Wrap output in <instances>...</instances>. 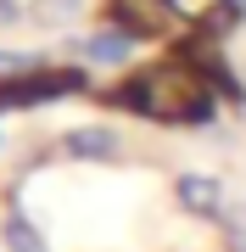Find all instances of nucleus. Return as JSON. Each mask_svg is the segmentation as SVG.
<instances>
[{"label": "nucleus", "mask_w": 246, "mask_h": 252, "mask_svg": "<svg viewBox=\"0 0 246 252\" xmlns=\"http://www.w3.org/2000/svg\"><path fill=\"white\" fill-rule=\"evenodd\" d=\"M95 101L118 107V112H135V118H151V124H213V112H219V90L201 79V67L185 51L118 79Z\"/></svg>", "instance_id": "obj_1"}, {"label": "nucleus", "mask_w": 246, "mask_h": 252, "mask_svg": "<svg viewBox=\"0 0 246 252\" xmlns=\"http://www.w3.org/2000/svg\"><path fill=\"white\" fill-rule=\"evenodd\" d=\"M90 90V67L79 62H34L28 73L0 79V112H28V107H51V101L84 95Z\"/></svg>", "instance_id": "obj_2"}, {"label": "nucleus", "mask_w": 246, "mask_h": 252, "mask_svg": "<svg viewBox=\"0 0 246 252\" xmlns=\"http://www.w3.org/2000/svg\"><path fill=\"white\" fill-rule=\"evenodd\" d=\"M168 11H173L179 28H191V34H201V39H224L229 28L246 23L241 0H168Z\"/></svg>", "instance_id": "obj_3"}, {"label": "nucleus", "mask_w": 246, "mask_h": 252, "mask_svg": "<svg viewBox=\"0 0 246 252\" xmlns=\"http://www.w3.org/2000/svg\"><path fill=\"white\" fill-rule=\"evenodd\" d=\"M129 51H135V34H123L118 23H101V28H90V34H79L67 45V56L79 67H123Z\"/></svg>", "instance_id": "obj_4"}, {"label": "nucleus", "mask_w": 246, "mask_h": 252, "mask_svg": "<svg viewBox=\"0 0 246 252\" xmlns=\"http://www.w3.org/2000/svg\"><path fill=\"white\" fill-rule=\"evenodd\" d=\"M173 202H179L191 219H213V224H219V219L229 213L224 180H219V174H196V168H185L179 180H173Z\"/></svg>", "instance_id": "obj_5"}, {"label": "nucleus", "mask_w": 246, "mask_h": 252, "mask_svg": "<svg viewBox=\"0 0 246 252\" xmlns=\"http://www.w3.org/2000/svg\"><path fill=\"white\" fill-rule=\"evenodd\" d=\"M62 152L79 157V162H118L123 157V135L107 129V124H79V129L62 135Z\"/></svg>", "instance_id": "obj_6"}, {"label": "nucleus", "mask_w": 246, "mask_h": 252, "mask_svg": "<svg viewBox=\"0 0 246 252\" xmlns=\"http://www.w3.org/2000/svg\"><path fill=\"white\" fill-rule=\"evenodd\" d=\"M84 11H90V0H28V23H34V28H51V34L79 28Z\"/></svg>", "instance_id": "obj_7"}, {"label": "nucleus", "mask_w": 246, "mask_h": 252, "mask_svg": "<svg viewBox=\"0 0 246 252\" xmlns=\"http://www.w3.org/2000/svg\"><path fill=\"white\" fill-rule=\"evenodd\" d=\"M0 247L6 252H51V241L39 235V224L23 213V207H11V213L0 219Z\"/></svg>", "instance_id": "obj_8"}, {"label": "nucleus", "mask_w": 246, "mask_h": 252, "mask_svg": "<svg viewBox=\"0 0 246 252\" xmlns=\"http://www.w3.org/2000/svg\"><path fill=\"white\" fill-rule=\"evenodd\" d=\"M219 241L224 252H246V202H229V213L219 219Z\"/></svg>", "instance_id": "obj_9"}, {"label": "nucleus", "mask_w": 246, "mask_h": 252, "mask_svg": "<svg viewBox=\"0 0 246 252\" xmlns=\"http://www.w3.org/2000/svg\"><path fill=\"white\" fill-rule=\"evenodd\" d=\"M28 23V0H0V28H17Z\"/></svg>", "instance_id": "obj_10"}, {"label": "nucleus", "mask_w": 246, "mask_h": 252, "mask_svg": "<svg viewBox=\"0 0 246 252\" xmlns=\"http://www.w3.org/2000/svg\"><path fill=\"white\" fill-rule=\"evenodd\" d=\"M241 6H246V0H241Z\"/></svg>", "instance_id": "obj_11"}]
</instances>
